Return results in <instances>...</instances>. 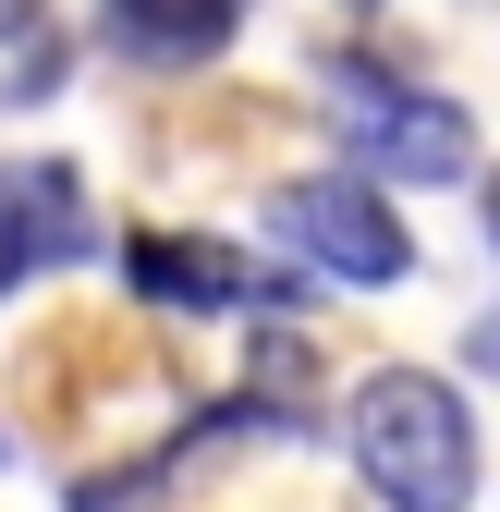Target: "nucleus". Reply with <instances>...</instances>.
I'll return each mask as SVG.
<instances>
[{
	"mask_svg": "<svg viewBox=\"0 0 500 512\" xmlns=\"http://www.w3.org/2000/svg\"><path fill=\"white\" fill-rule=\"evenodd\" d=\"M110 25L135 37L147 61H196V49H220L244 25V0H110Z\"/></svg>",
	"mask_w": 500,
	"mask_h": 512,
	"instance_id": "6",
	"label": "nucleus"
},
{
	"mask_svg": "<svg viewBox=\"0 0 500 512\" xmlns=\"http://www.w3.org/2000/svg\"><path fill=\"white\" fill-rule=\"evenodd\" d=\"M318 86L342 110V135L366 171H403V183H476V122L452 98H427L415 74H391L379 49H330L318 61Z\"/></svg>",
	"mask_w": 500,
	"mask_h": 512,
	"instance_id": "2",
	"label": "nucleus"
},
{
	"mask_svg": "<svg viewBox=\"0 0 500 512\" xmlns=\"http://www.w3.org/2000/svg\"><path fill=\"white\" fill-rule=\"evenodd\" d=\"M342 439H354V476L391 512H464L476 500V415H464L452 378H427V366H379L354 391Z\"/></svg>",
	"mask_w": 500,
	"mask_h": 512,
	"instance_id": "1",
	"label": "nucleus"
},
{
	"mask_svg": "<svg viewBox=\"0 0 500 512\" xmlns=\"http://www.w3.org/2000/svg\"><path fill=\"white\" fill-rule=\"evenodd\" d=\"M269 244L293 256V269H318V281H354V293H391L415 269V244L391 220V196L366 171H318V183H281L269 196Z\"/></svg>",
	"mask_w": 500,
	"mask_h": 512,
	"instance_id": "3",
	"label": "nucleus"
},
{
	"mask_svg": "<svg viewBox=\"0 0 500 512\" xmlns=\"http://www.w3.org/2000/svg\"><path fill=\"white\" fill-rule=\"evenodd\" d=\"M37 13H49V0H0V37H25V25H37Z\"/></svg>",
	"mask_w": 500,
	"mask_h": 512,
	"instance_id": "7",
	"label": "nucleus"
},
{
	"mask_svg": "<svg viewBox=\"0 0 500 512\" xmlns=\"http://www.w3.org/2000/svg\"><path fill=\"white\" fill-rule=\"evenodd\" d=\"M122 281L147 305H293L281 269H244L232 244H196V232H135L122 244Z\"/></svg>",
	"mask_w": 500,
	"mask_h": 512,
	"instance_id": "4",
	"label": "nucleus"
},
{
	"mask_svg": "<svg viewBox=\"0 0 500 512\" xmlns=\"http://www.w3.org/2000/svg\"><path fill=\"white\" fill-rule=\"evenodd\" d=\"M74 244H86V196H74V171H61V159H37V171L0 183V293L37 281V269H61Z\"/></svg>",
	"mask_w": 500,
	"mask_h": 512,
	"instance_id": "5",
	"label": "nucleus"
}]
</instances>
